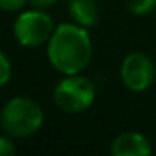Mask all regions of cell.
<instances>
[{"mask_svg": "<svg viewBox=\"0 0 156 156\" xmlns=\"http://www.w3.org/2000/svg\"><path fill=\"white\" fill-rule=\"evenodd\" d=\"M51 66L62 76L82 74L92 59V39L89 29L76 22L55 25L52 37L45 45Z\"/></svg>", "mask_w": 156, "mask_h": 156, "instance_id": "obj_1", "label": "cell"}, {"mask_svg": "<svg viewBox=\"0 0 156 156\" xmlns=\"http://www.w3.org/2000/svg\"><path fill=\"white\" fill-rule=\"evenodd\" d=\"M45 114L42 106L29 96L10 98L0 109V128L14 139H24L42 129Z\"/></svg>", "mask_w": 156, "mask_h": 156, "instance_id": "obj_2", "label": "cell"}, {"mask_svg": "<svg viewBox=\"0 0 156 156\" xmlns=\"http://www.w3.org/2000/svg\"><path fill=\"white\" fill-rule=\"evenodd\" d=\"M98 87L82 74L64 76L52 91V101L59 111L66 114H81L96 101Z\"/></svg>", "mask_w": 156, "mask_h": 156, "instance_id": "obj_3", "label": "cell"}, {"mask_svg": "<svg viewBox=\"0 0 156 156\" xmlns=\"http://www.w3.org/2000/svg\"><path fill=\"white\" fill-rule=\"evenodd\" d=\"M55 30L52 15L41 9H24L17 14L12 25L14 39L25 49H37L47 45L49 39Z\"/></svg>", "mask_w": 156, "mask_h": 156, "instance_id": "obj_4", "label": "cell"}, {"mask_svg": "<svg viewBox=\"0 0 156 156\" xmlns=\"http://www.w3.org/2000/svg\"><path fill=\"white\" fill-rule=\"evenodd\" d=\"M119 79L129 92H146L156 81V66L144 52H129L119 66Z\"/></svg>", "mask_w": 156, "mask_h": 156, "instance_id": "obj_5", "label": "cell"}, {"mask_svg": "<svg viewBox=\"0 0 156 156\" xmlns=\"http://www.w3.org/2000/svg\"><path fill=\"white\" fill-rule=\"evenodd\" d=\"M112 156H148L153 153L151 141L138 131H126L118 134L109 148Z\"/></svg>", "mask_w": 156, "mask_h": 156, "instance_id": "obj_6", "label": "cell"}, {"mask_svg": "<svg viewBox=\"0 0 156 156\" xmlns=\"http://www.w3.org/2000/svg\"><path fill=\"white\" fill-rule=\"evenodd\" d=\"M67 12L72 22L91 29L99 20V5L96 0H69Z\"/></svg>", "mask_w": 156, "mask_h": 156, "instance_id": "obj_7", "label": "cell"}, {"mask_svg": "<svg viewBox=\"0 0 156 156\" xmlns=\"http://www.w3.org/2000/svg\"><path fill=\"white\" fill-rule=\"evenodd\" d=\"M126 9L134 17H146L156 10V0H126Z\"/></svg>", "mask_w": 156, "mask_h": 156, "instance_id": "obj_8", "label": "cell"}, {"mask_svg": "<svg viewBox=\"0 0 156 156\" xmlns=\"http://www.w3.org/2000/svg\"><path fill=\"white\" fill-rule=\"evenodd\" d=\"M12 74H14V67H12L10 59L4 51H0V87H4L10 82Z\"/></svg>", "mask_w": 156, "mask_h": 156, "instance_id": "obj_9", "label": "cell"}, {"mask_svg": "<svg viewBox=\"0 0 156 156\" xmlns=\"http://www.w3.org/2000/svg\"><path fill=\"white\" fill-rule=\"evenodd\" d=\"M29 5V0H0V10L9 14H19Z\"/></svg>", "mask_w": 156, "mask_h": 156, "instance_id": "obj_10", "label": "cell"}, {"mask_svg": "<svg viewBox=\"0 0 156 156\" xmlns=\"http://www.w3.org/2000/svg\"><path fill=\"white\" fill-rule=\"evenodd\" d=\"M17 153L14 138L9 134H0V156H12Z\"/></svg>", "mask_w": 156, "mask_h": 156, "instance_id": "obj_11", "label": "cell"}, {"mask_svg": "<svg viewBox=\"0 0 156 156\" xmlns=\"http://www.w3.org/2000/svg\"><path fill=\"white\" fill-rule=\"evenodd\" d=\"M57 4V0H29V5L34 9H41V10H49L51 7Z\"/></svg>", "mask_w": 156, "mask_h": 156, "instance_id": "obj_12", "label": "cell"}]
</instances>
